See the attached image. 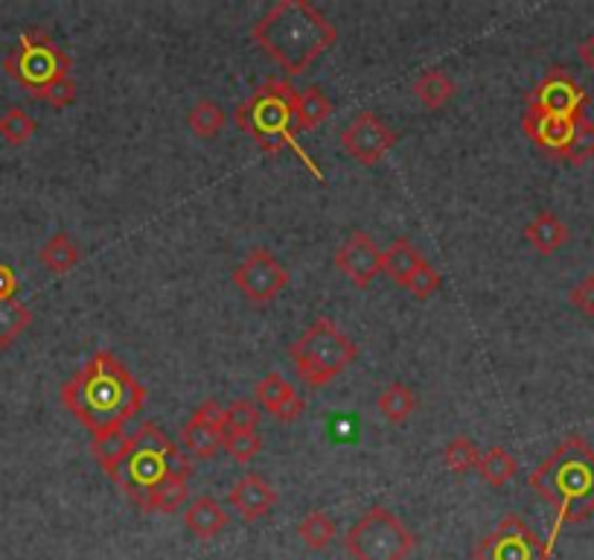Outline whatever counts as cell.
<instances>
[{
    "label": "cell",
    "instance_id": "obj_1",
    "mask_svg": "<svg viewBox=\"0 0 594 560\" xmlns=\"http://www.w3.org/2000/svg\"><path fill=\"white\" fill-rule=\"evenodd\" d=\"M62 403L94 435L125 429L146 406V388L111 350H96L79 374L62 386Z\"/></svg>",
    "mask_w": 594,
    "mask_h": 560
},
{
    "label": "cell",
    "instance_id": "obj_2",
    "mask_svg": "<svg viewBox=\"0 0 594 560\" xmlns=\"http://www.w3.org/2000/svg\"><path fill=\"white\" fill-rule=\"evenodd\" d=\"M531 490H536L556 511L547 546L554 549L563 526L586 522L594 513V447L583 435H569L556 450L531 474Z\"/></svg>",
    "mask_w": 594,
    "mask_h": 560
},
{
    "label": "cell",
    "instance_id": "obj_3",
    "mask_svg": "<svg viewBox=\"0 0 594 560\" xmlns=\"http://www.w3.org/2000/svg\"><path fill=\"white\" fill-rule=\"evenodd\" d=\"M250 39L289 77H297L336 44L338 30L313 3L280 0L250 27Z\"/></svg>",
    "mask_w": 594,
    "mask_h": 560
},
{
    "label": "cell",
    "instance_id": "obj_4",
    "mask_svg": "<svg viewBox=\"0 0 594 560\" xmlns=\"http://www.w3.org/2000/svg\"><path fill=\"white\" fill-rule=\"evenodd\" d=\"M295 105H297V88L289 80H266L263 85L254 88V94L239 103L236 109V126L250 134V141H257V146L268 155H277L283 150H295L304 164L313 170L318 179H324L315 170L313 159L306 155L295 141Z\"/></svg>",
    "mask_w": 594,
    "mask_h": 560
},
{
    "label": "cell",
    "instance_id": "obj_5",
    "mask_svg": "<svg viewBox=\"0 0 594 560\" xmlns=\"http://www.w3.org/2000/svg\"><path fill=\"white\" fill-rule=\"evenodd\" d=\"M173 476H193V461L175 447L164 429H157L155 424H143L137 435H132V450L114 481L143 511L146 499Z\"/></svg>",
    "mask_w": 594,
    "mask_h": 560
},
{
    "label": "cell",
    "instance_id": "obj_6",
    "mask_svg": "<svg viewBox=\"0 0 594 560\" xmlns=\"http://www.w3.org/2000/svg\"><path fill=\"white\" fill-rule=\"evenodd\" d=\"M289 356L297 368V377L304 379L306 386L324 388L359 359V345L338 330L329 318H318L289 347Z\"/></svg>",
    "mask_w": 594,
    "mask_h": 560
},
{
    "label": "cell",
    "instance_id": "obj_7",
    "mask_svg": "<svg viewBox=\"0 0 594 560\" xmlns=\"http://www.w3.org/2000/svg\"><path fill=\"white\" fill-rule=\"evenodd\" d=\"M3 71L32 96H39L48 85L62 77H71V55L64 53L48 30L32 27L3 59Z\"/></svg>",
    "mask_w": 594,
    "mask_h": 560
},
{
    "label": "cell",
    "instance_id": "obj_8",
    "mask_svg": "<svg viewBox=\"0 0 594 560\" xmlns=\"http://www.w3.org/2000/svg\"><path fill=\"white\" fill-rule=\"evenodd\" d=\"M345 546L352 560H408V554L414 552L417 537L391 508L373 506L347 531Z\"/></svg>",
    "mask_w": 594,
    "mask_h": 560
},
{
    "label": "cell",
    "instance_id": "obj_9",
    "mask_svg": "<svg viewBox=\"0 0 594 560\" xmlns=\"http://www.w3.org/2000/svg\"><path fill=\"white\" fill-rule=\"evenodd\" d=\"M551 546L519 513H508L487 537L475 543L472 560H551Z\"/></svg>",
    "mask_w": 594,
    "mask_h": 560
},
{
    "label": "cell",
    "instance_id": "obj_10",
    "mask_svg": "<svg viewBox=\"0 0 594 560\" xmlns=\"http://www.w3.org/2000/svg\"><path fill=\"white\" fill-rule=\"evenodd\" d=\"M234 284L250 304L266 307L289 286V268L268 248H250L243 263L234 268Z\"/></svg>",
    "mask_w": 594,
    "mask_h": 560
},
{
    "label": "cell",
    "instance_id": "obj_11",
    "mask_svg": "<svg viewBox=\"0 0 594 560\" xmlns=\"http://www.w3.org/2000/svg\"><path fill=\"white\" fill-rule=\"evenodd\" d=\"M586 105H588L586 88L580 85L565 68H551V71L536 82V88H533L531 94H528V109L551 114V118L580 120Z\"/></svg>",
    "mask_w": 594,
    "mask_h": 560
},
{
    "label": "cell",
    "instance_id": "obj_12",
    "mask_svg": "<svg viewBox=\"0 0 594 560\" xmlns=\"http://www.w3.org/2000/svg\"><path fill=\"white\" fill-rule=\"evenodd\" d=\"M393 143H397V132L373 111L356 114L350 126L341 132V146H345L347 155H352L365 166L379 164L391 152Z\"/></svg>",
    "mask_w": 594,
    "mask_h": 560
},
{
    "label": "cell",
    "instance_id": "obj_13",
    "mask_svg": "<svg viewBox=\"0 0 594 560\" xmlns=\"http://www.w3.org/2000/svg\"><path fill=\"white\" fill-rule=\"evenodd\" d=\"M219 400H204L181 429V444L196 458H213L225 447V424H222Z\"/></svg>",
    "mask_w": 594,
    "mask_h": 560
},
{
    "label": "cell",
    "instance_id": "obj_14",
    "mask_svg": "<svg viewBox=\"0 0 594 560\" xmlns=\"http://www.w3.org/2000/svg\"><path fill=\"white\" fill-rule=\"evenodd\" d=\"M336 266L347 281H352V286L365 289L382 272V252L365 231H352L345 245L336 252Z\"/></svg>",
    "mask_w": 594,
    "mask_h": 560
},
{
    "label": "cell",
    "instance_id": "obj_15",
    "mask_svg": "<svg viewBox=\"0 0 594 560\" xmlns=\"http://www.w3.org/2000/svg\"><path fill=\"white\" fill-rule=\"evenodd\" d=\"M522 129L542 152H547L551 159L563 161V152L569 150L571 138H574V129H577V120L551 118V114L528 109L522 118Z\"/></svg>",
    "mask_w": 594,
    "mask_h": 560
},
{
    "label": "cell",
    "instance_id": "obj_16",
    "mask_svg": "<svg viewBox=\"0 0 594 560\" xmlns=\"http://www.w3.org/2000/svg\"><path fill=\"white\" fill-rule=\"evenodd\" d=\"M254 395H257L259 406H263L272 418L283 420V424L297 420L306 409L304 397L297 395L289 379L283 377V374H266V377L257 383V391H254Z\"/></svg>",
    "mask_w": 594,
    "mask_h": 560
},
{
    "label": "cell",
    "instance_id": "obj_17",
    "mask_svg": "<svg viewBox=\"0 0 594 560\" xmlns=\"http://www.w3.org/2000/svg\"><path fill=\"white\" fill-rule=\"evenodd\" d=\"M231 506L243 513L245 522L263 520L274 506H277V490L268 485L259 474H245L243 479L236 481L231 488Z\"/></svg>",
    "mask_w": 594,
    "mask_h": 560
},
{
    "label": "cell",
    "instance_id": "obj_18",
    "mask_svg": "<svg viewBox=\"0 0 594 560\" xmlns=\"http://www.w3.org/2000/svg\"><path fill=\"white\" fill-rule=\"evenodd\" d=\"M184 522L198 540H213L227 529V513L213 497H196L184 511Z\"/></svg>",
    "mask_w": 594,
    "mask_h": 560
},
{
    "label": "cell",
    "instance_id": "obj_19",
    "mask_svg": "<svg viewBox=\"0 0 594 560\" xmlns=\"http://www.w3.org/2000/svg\"><path fill=\"white\" fill-rule=\"evenodd\" d=\"M524 240L540 254H554L556 248H563L569 243V225L556 214H551V211H540V214L533 216V222H528Z\"/></svg>",
    "mask_w": 594,
    "mask_h": 560
},
{
    "label": "cell",
    "instance_id": "obj_20",
    "mask_svg": "<svg viewBox=\"0 0 594 560\" xmlns=\"http://www.w3.org/2000/svg\"><path fill=\"white\" fill-rule=\"evenodd\" d=\"M422 263H426V257L417 252L414 243H411L408 237L393 240L391 248H388V252H382V272L391 277L397 286H406L408 281H411V275H414Z\"/></svg>",
    "mask_w": 594,
    "mask_h": 560
},
{
    "label": "cell",
    "instance_id": "obj_21",
    "mask_svg": "<svg viewBox=\"0 0 594 560\" xmlns=\"http://www.w3.org/2000/svg\"><path fill=\"white\" fill-rule=\"evenodd\" d=\"M91 450H94V458L100 461L105 476L114 481L120 474V467H123L125 456H129V450H132V435H125V429H114V432L96 435L94 444H91Z\"/></svg>",
    "mask_w": 594,
    "mask_h": 560
},
{
    "label": "cell",
    "instance_id": "obj_22",
    "mask_svg": "<svg viewBox=\"0 0 594 560\" xmlns=\"http://www.w3.org/2000/svg\"><path fill=\"white\" fill-rule=\"evenodd\" d=\"M332 118V100L324 94L318 85H309L297 91L295 105V126L297 129H315L321 126L324 120Z\"/></svg>",
    "mask_w": 594,
    "mask_h": 560
},
{
    "label": "cell",
    "instance_id": "obj_23",
    "mask_svg": "<svg viewBox=\"0 0 594 560\" xmlns=\"http://www.w3.org/2000/svg\"><path fill=\"white\" fill-rule=\"evenodd\" d=\"M39 261L44 263V266H48L53 275H68L71 268L79 266V261H82V252H79V245L71 240V234L59 231V234H53L48 243L41 245Z\"/></svg>",
    "mask_w": 594,
    "mask_h": 560
},
{
    "label": "cell",
    "instance_id": "obj_24",
    "mask_svg": "<svg viewBox=\"0 0 594 560\" xmlns=\"http://www.w3.org/2000/svg\"><path fill=\"white\" fill-rule=\"evenodd\" d=\"M417 406H420L417 395L408 386H402V383H393V386H388L382 395L376 397V409H379V415H382L388 424H397V427L399 424H406V420L414 415Z\"/></svg>",
    "mask_w": 594,
    "mask_h": 560
},
{
    "label": "cell",
    "instance_id": "obj_25",
    "mask_svg": "<svg viewBox=\"0 0 594 560\" xmlns=\"http://www.w3.org/2000/svg\"><path fill=\"white\" fill-rule=\"evenodd\" d=\"M475 470L487 485H493V488H504V485L519 474V458L513 456V452L504 450V447H490V450L481 456Z\"/></svg>",
    "mask_w": 594,
    "mask_h": 560
},
{
    "label": "cell",
    "instance_id": "obj_26",
    "mask_svg": "<svg viewBox=\"0 0 594 560\" xmlns=\"http://www.w3.org/2000/svg\"><path fill=\"white\" fill-rule=\"evenodd\" d=\"M32 324V313L18 298L0 301V350H7L18 342V336Z\"/></svg>",
    "mask_w": 594,
    "mask_h": 560
},
{
    "label": "cell",
    "instance_id": "obj_27",
    "mask_svg": "<svg viewBox=\"0 0 594 560\" xmlns=\"http://www.w3.org/2000/svg\"><path fill=\"white\" fill-rule=\"evenodd\" d=\"M414 96L426 109H443L454 96V82L443 71H426L417 77Z\"/></svg>",
    "mask_w": 594,
    "mask_h": 560
},
{
    "label": "cell",
    "instance_id": "obj_28",
    "mask_svg": "<svg viewBox=\"0 0 594 560\" xmlns=\"http://www.w3.org/2000/svg\"><path fill=\"white\" fill-rule=\"evenodd\" d=\"M297 537L304 540L306 549H313V552H324L329 549V543L336 540V522L332 517L324 511H309L297 526Z\"/></svg>",
    "mask_w": 594,
    "mask_h": 560
},
{
    "label": "cell",
    "instance_id": "obj_29",
    "mask_svg": "<svg viewBox=\"0 0 594 560\" xmlns=\"http://www.w3.org/2000/svg\"><path fill=\"white\" fill-rule=\"evenodd\" d=\"M190 476H173L170 481H164L161 488L146 499V506H143V513H175L190 497L187 488Z\"/></svg>",
    "mask_w": 594,
    "mask_h": 560
},
{
    "label": "cell",
    "instance_id": "obj_30",
    "mask_svg": "<svg viewBox=\"0 0 594 560\" xmlns=\"http://www.w3.org/2000/svg\"><path fill=\"white\" fill-rule=\"evenodd\" d=\"M187 123L196 138L211 141V138H216V134L222 132V126H225V111L213 103V100H198V103L190 109Z\"/></svg>",
    "mask_w": 594,
    "mask_h": 560
},
{
    "label": "cell",
    "instance_id": "obj_31",
    "mask_svg": "<svg viewBox=\"0 0 594 560\" xmlns=\"http://www.w3.org/2000/svg\"><path fill=\"white\" fill-rule=\"evenodd\" d=\"M32 134H35V120L21 105H12L0 114V138L7 143L24 146V143H30Z\"/></svg>",
    "mask_w": 594,
    "mask_h": 560
},
{
    "label": "cell",
    "instance_id": "obj_32",
    "mask_svg": "<svg viewBox=\"0 0 594 560\" xmlns=\"http://www.w3.org/2000/svg\"><path fill=\"white\" fill-rule=\"evenodd\" d=\"M222 424H225V432H257L259 424V409L250 400H234L222 411Z\"/></svg>",
    "mask_w": 594,
    "mask_h": 560
},
{
    "label": "cell",
    "instance_id": "obj_33",
    "mask_svg": "<svg viewBox=\"0 0 594 560\" xmlns=\"http://www.w3.org/2000/svg\"><path fill=\"white\" fill-rule=\"evenodd\" d=\"M443 461L452 474H470L481 461V452H478V447L470 438H454V441L445 444Z\"/></svg>",
    "mask_w": 594,
    "mask_h": 560
},
{
    "label": "cell",
    "instance_id": "obj_34",
    "mask_svg": "<svg viewBox=\"0 0 594 560\" xmlns=\"http://www.w3.org/2000/svg\"><path fill=\"white\" fill-rule=\"evenodd\" d=\"M594 159V123L588 118L577 120V129H574V138H571L569 150L563 152V161L569 164H586Z\"/></svg>",
    "mask_w": 594,
    "mask_h": 560
},
{
    "label": "cell",
    "instance_id": "obj_35",
    "mask_svg": "<svg viewBox=\"0 0 594 560\" xmlns=\"http://www.w3.org/2000/svg\"><path fill=\"white\" fill-rule=\"evenodd\" d=\"M222 450L239 465H250V458H257L263 452V438H259V432H234L227 435Z\"/></svg>",
    "mask_w": 594,
    "mask_h": 560
},
{
    "label": "cell",
    "instance_id": "obj_36",
    "mask_svg": "<svg viewBox=\"0 0 594 560\" xmlns=\"http://www.w3.org/2000/svg\"><path fill=\"white\" fill-rule=\"evenodd\" d=\"M76 96H79L76 82H73L71 77H62V80H55L53 85L44 88L35 100L53 105V109H68V105L76 103Z\"/></svg>",
    "mask_w": 594,
    "mask_h": 560
},
{
    "label": "cell",
    "instance_id": "obj_37",
    "mask_svg": "<svg viewBox=\"0 0 594 560\" xmlns=\"http://www.w3.org/2000/svg\"><path fill=\"white\" fill-rule=\"evenodd\" d=\"M406 289L411 295H414V298H420V301L431 298V295H434L440 289V272L434 266H431V263H422V266L417 268L414 275H411V281L406 284Z\"/></svg>",
    "mask_w": 594,
    "mask_h": 560
},
{
    "label": "cell",
    "instance_id": "obj_38",
    "mask_svg": "<svg viewBox=\"0 0 594 560\" xmlns=\"http://www.w3.org/2000/svg\"><path fill=\"white\" fill-rule=\"evenodd\" d=\"M569 298L583 316H594V275L583 277V281L571 289Z\"/></svg>",
    "mask_w": 594,
    "mask_h": 560
},
{
    "label": "cell",
    "instance_id": "obj_39",
    "mask_svg": "<svg viewBox=\"0 0 594 560\" xmlns=\"http://www.w3.org/2000/svg\"><path fill=\"white\" fill-rule=\"evenodd\" d=\"M18 293V277L16 272L7 266V263H0V301L16 298Z\"/></svg>",
    "mask_w": 594,
    "mask_h": 560
},
{
    "label": "cell",
    "instance_id": "obj_40",
    "mask_svg": "<svg viewBox=\"0 0 594 560\" xmlns=\"http://www.w3.org/2000/svg\"><path fill=\"white\" fill-rule=\"evenodd\" d=\"M580 59H583L586 68H592L594 71V35H588V39L580 44Z\"/></svg>",
    "mask_w": 594,
    "mask_h": 560
}]
</instances>
